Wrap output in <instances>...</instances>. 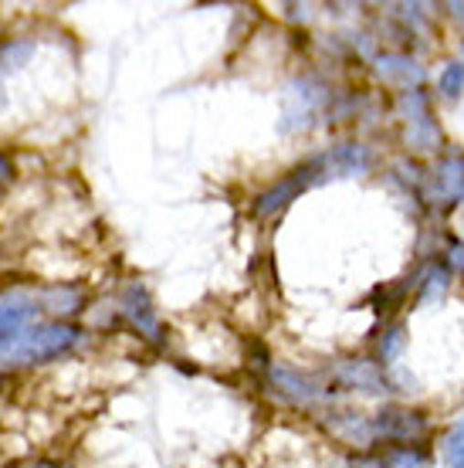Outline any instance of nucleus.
Wrapping results in <instances>:
<instances>
[{
	"label": "nucleus",
	"mask_w": 464,
	"mask_h": 468,
	"mask_svg": "<svg viewBox=\"0 0 464 468\" xmlns=\"http://www.w3.org/2000/svg\"><path fill=\"white\" fill-rule=\"evenodd\" d=\"M81 333L79 326H71V323H58V319H51V323H31V326L17 333L4 350H0V363H7V367H37V363L45 360H55L61 353H69L75 343H81Z\"/></svg>",
	"instance_id": "1"
},
{
	"label": "nucleus",
	"mask_w": 464,
	"mask_h": 468,
	"mask_svg": "<svg viewBox=\"0 0 464 468\" xmlns=\"http://www.w3.org/2000/svg\"><path fill=\"white\" fill-rule=\"evenodd\" d=\"M325 102H329V92H325L322 82H315V79L291 82L289 92H285V109H281V133L312 126V119L322 112Z\"/></svg>",
	"instance_id": "2"
},
{
	"label": "nucleus",
	"mask_w": 464,
	"mask_h": 468,
	"mask_svg": "<svg viewBox=\"0 0 464 468\" xmlns=\"http://www.w3.org/2000/svg\"><path fill=\"white\" fill-rule=\"evenodd\" d=\"M424 197L434 207H454L464 200V153H444L424 180Z\"/></svg>",
	"instance_id": "3"
},
{
	"label": "nucleus",
	"mask_w": 464,
	"mask_h": 468,
	"mask_svg": "<svg viewBox=\"0 0 464 468\" xmlns=\"http://www.w3.org/2000/svg\"><path fill=\"white\" fill-rule=\"evenodd\" d=\"M319 174H322V160H309L305 166L291 170L289 176H281L279 184H271V187L255 200V214L258 218H275V214L285 211L302 190L312 187L315 180H319Z\"/></svg>",
	"instance_id": "4"
},
{
	"label": "nucleus",
	"mask_w": 464,
	"mask_h": 468,
	"mask_svg": "<svg viewBox=\"0 0 464 468\" xmlns=\"http://www.w3.org/2000/svg\"><path fill=\"white\" fill-rule=\"evenodd\" d=\"M400 109H404V119H406V143H410L414 150H438L441 129H438V122L430 119L427 95L420 92V89L417 92H404Z\"/></svg>",
	"instance_id": "5"
},
{
	"label": "nucleus",
	"mask_w": 464,
	"mask_h": 468,
	"mask_svg": "<svg viewBox=\"0 0 464 468\" xmlns=\"http://www.w3.org/2000/svg\"><path fill=\"white\" fill-rule=\"evenodd\" d=\"M427 431L424 414L410 408H384L373 418V438H386V441H417Z\"/></svg>",
	"instance_id": "6"
},
{
	"label": "nucleus",
	"mask_w": 464,
	"mask_h": 468,
	"mask_svg": "<svg viewBox=\"0 0 464 468\" xmlns=\"http://www.w3.org/2000/svg\"><path fill=\"white\" fill-rule=\"evenodd\" d=\"M376 75H380L386 85L404 89V92H417L420 82H424V69H420L410 55H400V51L380 55V58H376Z\"/></svg>",
	"instance_id": "7"
},
{
	"label": "nucleus",
	"mask_w": 464,
	"mask_h": 468,
	"mask_svg": "<svg viewBox=\"0 0 464 468\" xmlns=\"http://www.w3.org/2000/svg\"><path fill=\"white\" fill-rule=\"evenodd\" d=\"M271 384L279 387L289 400H295V404H305V408L325 398V390L315 384L312 377L299 374L295 367H285V363H271Z\"/></svg>",
	"instance_id": "8"
},
{
	"label": "nucleus",
	"mask_w": 464,
	"mask_h": 468,
	"mask_svg": "<svg viewBox=\"0 0 464 468\" xmlns=\"http://www.w3.org/2000/svg\"><path fill=\"white\" fill-rule=\"evenodd\" d=\"M336 377L339 384L346 387V390H360V394H384L386 387V377L384 370L370 360H346L336 367Z\"/></svg>",
	"instance_id": "9"
},
{
	"label": "nucleus",
	"mask_w": 464,
	"mask_h": 468,
	"mask_svg": "<svg viewBox=\"0 0 464 468\" xmlns=\"http://www.w3.org/2000/svg\"><path fill=\"white\" fill-rule=\"evenodd\" d=\"M370 164H373V156L363 143H339L336 150H329L322 156V170H332V174H339V176L366 174Z\"/></svg>",
	"instance_id": "10"
},
{
	"label": "nucleus",
	"mask_w": 464,
	"mask_h": 468,
	"mask_svg": "<svg viewBox=\"0 0 464 468\" xmlns=\"http://www.w3.org/2000/svg\"><path fill=\"white\" fill-rule=\"evenodd\" d=\"M122 309H126V316L140 326V333H146L150 340H160V319H156V313H153V305L142 289H129V292L122 295Z\"/></svg>",
	"instance_id": "11"
},
{
	"label": "nucleus",
	"mask_w": 464,
	"mask_h": 468,
	"mask_svg": "<svg viewBox=\"0 0 464 468\" xmlns=\"http://www.w3.org/2000/svg\"><path fill=\"white\" fill-rule=\"evenodd\" d=\"M37 303H41V313H47V316H75L81 305V292L71 285H51V289L37 292Z\"/></svg>",
	"instance_id": "12"
},
{
	"label": "nucleus",
	"mask_w": 464,
	"mask_h": 468,
	"mask_svg": "<svg viewBox=\"0 0 464 468\" xmlns=\"http://www.w3.org/2000/svg\"><path fill=\"white\" fill-rule=\"evenodd\" d=\"M332 431H339L346 441H353V445H366L373 438V421H363L360 414H336Z\"/></svg>",
	"instance_id": "13"
},
{
	"label": "nucleus",
	"mask_w": 464,
	"mask_h": 468,
	"mask_svg": "<svg viewBox=\"0 0 464 468\" xmlns=\"http://www.w3.org/2000/svg\"><path fill=\"white\" fill-rule=\"evenodd\" d=\"M438 92L444 95V99H458V95L464 92V65L461 61H448L441 69V75H438Z\"/></svg>",
	"instance_id": "14"
},
{
	"label": "nucleus",
	"mask_w": 464,
	"mask_h": 468,
	"mask_svg": "<svg viewBox=\"0 0 464 468\" xmlns=\"http://www.w3.org/2000/svg\"><path fill=\"white\" fill-rule=\"evenodd\" d=\"M384 468H430V462L420 448L406 445V448H394V452H386Z\"/></svg>",
	"instance_id": "15"
},
{
	"label": "nucleus",
	"mask_w": 464,
	"mask_h": 468,
	"mask_svg": "<svg viewBox=\"0 0 464 468\" xmlns=\"http://www.w3.org/2000/svg\"><path fill=\"white\" fill-rule=\"evenodd\" d=\"M31 55H35V45H31V41H11L7 48H0V71L21 69Z\"/></svg>",
	"instance_id": "16"
},
{
	"label": "nucleus",
	"mask_w": 464,
	"mask_h": 468,
	"mask_svg": "<svg viewBox=\"0 0 464 468\" xmlns=\"http://www.w3.org/2000/svg\"><path fill=\"white\" fill-rule=\"evenodd\" d=\"M444 462L448 468H464V421H458L444 438Z\"/></svg>",
	"instance_id": "17"
},
{
	"label": "nucleus",
	"mask_w": 464,
	"mask_h": 468,
	"mask_svg": "<svg viewBox=\"0 0 464 468\" xmlns=\"http://www.w3.org/2000/svg\"><path fill=\"white\" fill-rule=\"evenodd\" d=\"M404 346H406L404 326H394V329H390V333L384 336V340H380V356H384V360L390 363V360H396V356L404 353Z\"/></svg>",
	"instance_id": "18"
},
{
	"label": "nucleus",
	"mask_w": 464,
	"mask_h": 468,
	"mask_svg": "<svg viewBox=\"0 0 464 468\" xmlns=\"http://www.w3.org/2000/svg\"><path fill=\"white\" fill-rule=\"evenodd\" d=\"M11 174H14V166H11V160L0 153V190L7 187V180H11Z\"/></svg>",
	"instance_id": "19"
},
{
	"label": "nucleus",
	"mask_w": 464,
	"mask_h": 468,
	"mask_svg": "<svg viewBox=\"0 0 464 468\" xmlns=\"http://www.w3.org/2000/svg\"><path fill=\"white\" fill-rule=\"evenodd\" d=\"M451 265L454 269H464V245L461 241H451Z\"/></svg>",
	"instance_id": "20"
},
{
	"label": "nucleus",
	"mask_w": 464,
	"mask_h": 468,
	"mask_svg": "<svg viewBox=\"0 0 464 468\" xmlns=\"http://www.w3.org/2000/svg\"><path fill=\"white\" fill-rule=\"evenodd\" d=\"M353 468H384V458H360Z\"/></svg>",
	"instance_id": "21"
},
{
	"label": "nucleus",
	"mask_w": 464,
	"mask_h": 468,
	"mask_svg": "<svg viewBox=\"0 0 464 468\" xmlns=\"http://www.w3.org/2000/svg\"><path fill=\"white\" fill-rule=\"evenodd\" d=\"M24 468H61V465H55V462H35V465H24Z\"/></svg>",
	"instance_id": "22"
}]
</instances>
